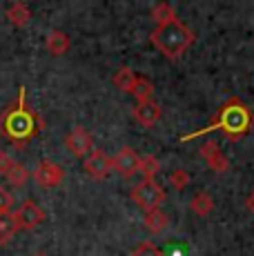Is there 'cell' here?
<instances>
[{
	"instance_id": "cell-1",
	"label": "cell",
	"mask_w": 254,
	"mask_h": 256,
	"mask_svg": "<svg viewBox=\"0 0 254 256\" xmlns=\"http://www.w3.org/2000/svg\"><path fill=\"white\" fill-rule=\"evenodd\" d=\"M252 127V112L248 110V105L243 100H238V98H230L226 105L221 107V112H218V116L214 118L212 125L203 127V130L194 132V134L185 136V140H192V138H198L201 134H210V132L214 130H221L223 134H228L230 138H241V136H246L248 132H250Z\"/></svg>"
},
{
	"instance_id": "cell-2",
	"label": "cell",
	"mask_w": 254,
	"mask_h": 256,
	"mask_svg": "<svg viewBox=\"0 0 254 256\" xmlns=\"http://www.w3.org/2000/svg\"><path fill=\"white\" fill-rule=\"evenodd\" d=\"M150 40H152V45L158 49L165 58L176 60V58H180L194 45L196 36H194V32L185 22L174 18V20H170L165 24H158V27L150 34Z\"/></svg>"
},
{
	"instance_id": "cell-3",
	"label": "cell",
	"mask_w": 254,
	"mask_h": 256,
	"mask_svg": "<svg viewBox=\"0 0 254 256\" xmlns=\"http://www.w3.org/2000/svg\"><path fill=\"white\" fill-rule=\"evenodd\" d=\"M0 130L14 140H25L36 134V114L25 110V87H20L18 105L7 110L0 118Z\"/></svg>"
},
{
	"instance_id": "cell-4",
	"label": "cell",
	"mask_w": 254,
	"mask_h": 256,
	"mask_svg": "<svg viewBox=\"0 0 254 256\" xmlns=\"http://www.w3.org/2000/svg\"><path fill=\"white\" fill-rule=\"evenodd\" d=\"M132 198H134V203L138 205L140 210H145V214H148V212H154V210L160 208V203L165 200V192L156 180L143 178L134 190H132Z\"/></svg>"
},
{
	"instance_id": "cell-5",
	"label": "cell",
	"mask_w": 254,
	"mask_h": 256,
	"mask_svg": "<svg viewBox=\"0 0 254 256\" xmlns=\"http://www.w3.org/2000/svg\"><path fill=\"white\" fill-rule=\"evenodd\" d=\"M62 178H65V170L58 163H54V160H47V158L40 160L36 165V170H34V180L40 187H45V190L58 187L62 183Z\"/></svg>"
},
{
	"instance_id": "cell-6",
	"label": "cell",
	"mask_w": 254,
	"mask_h": 256,
	"mask_svg": "<svg viewBox=\"0 0 254 256\" xmlns=\"http://www.w3.org/2000/svg\"><path fill=\"white\" fill-rule=\"evenodd\" d=\"M82 167H85V172L92 178L102 180L114 170V163H112V156H107L102 150H92L90 154L85 156V160H82Z\"/></svg>"
},
{
	"instance_id": "cell-7",
	"label": "cell",
	"mask_w": 254,
	"mask_h": 256,
	"mask_svg": "<svg viewBox=\"0 0 254 256\" xmlns=\"http://www.w3.org/2000/svg\"><path fill=\"white\" fill-rule=\"evenodd\" d=\"M42 220H45V210L38 203H34V200H25L16 212V223H18V228H22V230L38 228Z\"/></svg>"
},
{
	"instance_id": "cell-8",
	"label": "cell",
	"mask_w": 254,
	"mask_h": 256,
	"mask_svg": "<svg viewBox=\"0 0 254 256\" xmlns=\"http://www.w3.org/2000/svg\"><path fill=\"white\" fill-rule=\"evenodd\" d=\"M65 145L74 156H87L92 150H94V138H92V134L85 130V127L78 125L67 134Z\"/></svg>"
},
{
	"instance_id": "cell-9",
	"label": "cell",
	"mask_w": 254,
	"mask_h": 256,
	"mask_svg": "<svg viewBox=\"0 0 254 256\" xmlns=\"http://www.w3.org/2000/svg\"><path fill=\"white\" fill-rule=\"evenodd\" d=\"M112 163H114V170L118 172L120 176H134L136 172H138L140 156L136 154L132 147H123L116 156H112Z\"/></svg>"
},
{
	"instance_id": "cell-10",
	"label": "cell",
	"mask_w": 254,
	"mask_h": 256,
	"mask_svg": "<svg viewBox=\"0 0 254 256\" xmlns=\"http://www.w3.org/2000/svg\"><path fill=\"white\" fill-rule=\"evenodd\" d=\"M198 154L203 156V160L208 163L210 167H212L216 174H221V172H228V158H226V154L221 152V147L216 145L214 140H210V142H203L201 145V150H198Z\"/></svg>"
},
{
	"instance_id": "cell-11",
	"label": "cell",
	"mask_w": 254,
	"mask_h": 256,
	"mask_svg": "<svg viewBox=\"0 0 254 256\" xmlns=\"http://www.w3.org/2000/svg\"><path fill=\"white\" fill-rule=\"evenodd\" d=\"M134 118L143 127H154L160 118V105L154 100V98L148 102H138V105L134 107Z\"/></svg>"
},
{
	"instance_id": "cell-12",
	"label": "cell",
	"mask_w": 254,
	"mask_h": 256,
	"mask_svg": "<svg viewBox=\"0 0 254 256\" xmlns=\"http://www.w3.org/2000/svg\"><path fill=\"white\" fill-rule=\"evenodd\" d=\"M45 47H47L50 54H54V56H62V54L72 47V40L65 32H60V29H52V32L47 34Z\"/></svg>"
},
{
	"instance_id": "cell-13",
	"label": "cell",
	"mask_w": 254,
	"mask_h": 256,
	"mask_svg": "<svg viewBox=\"0 0 254 256\" xmlns=\"http://www.w3.org/2000/svg\"><path fill=\"white\" fill-rule=\"evenodd\" d=\"M143 223H145V228H148L152 234H163L165 228L170 225V218H168V214H165V212L154 210V212H148V214H145Z\"/></svg>"
},
{
	"instance_id": "cell-14",
	"label": "cell",
	"mask_w": 254,
	"mask_h": 256,
	"mask_svg": "<svg viewBox=\"0 0 254 256\" xmlns=\"http://www.w3.org/2000/svg\"><path fill=\"white\" fill-rule=\"evenodd\" d=\"M7 18H9V22L16 24V27H25V24L32 20V9H29L25 2H14L12 7L7 9Z\"/></svg>"
},
{
	"instance_id": "cell-15",
	"label": "cell",
	"mask_w": 254,
	"mask_h": 256,
	"mask_svg": "<svg viewBox=\"0 0 254 256\" xmlns=\"http://www.w3.org/2000/svg\"><path fill=\"white\" fill-rule=\"evenodd\" d=\"M190 210H192L196 216H208V214H212V210H214L212 196H210L208 192H198V194L192 198V203H190Z\"/></svg>"
},
{
	"instance_id": "cell-16",
	"label": "cell",
	"mask_w": 254,
	"mask_h": 256,
	"mask_svg": "<svg viewBox=\"0 0 254 256\" xmlns=\"http://www.w3.org/2000/svg\"><path fill=\"white\" fill-rule=\"evenodd\" d=\"M136 74L134 70H130V67H120L118 72L114 74V85L118 87L120 92H127V94H132V90H134V85H136Z\"/></svg>"
},
{
	"instance_id": "cell-17",
	"label": "cell",
	"mask_w": 254,
	"mask_h": 256,
	"mask_svg": "<svg viewBox=\"0 0 254 256\" xmlns=\"http://www.w3.org/2000/svg\"><path fill=\"white\" fill-rule=\"evenodd\" d=\"M16 232H18L16 214H12V212H2V214H0V243H7Z\"/></svg>"
},
{
	"instance_id": "cell-18",
	"label": "cell",
	"mask_w": 254,
	"mask_h": 256,
	"mask_svg": "<svg viewBox=\"0 0 254 256\" xmlns=\"http://www.w3.org/2000/svg\"><path fill=\"white\" fill-rule=\"evenodd\" d=\"M132 96H134L138 102L152 100V96H154V85H152V80H148V78L138 76V78H136L134 90H132Z\"/></svg>"
},
{
	"instance_id": "cell-19",
	"label": "cell",
	"mask_w": 254,
	"mask_h": 256,
	"mask_svg": "<svg viewBox=\"0 0 254 256\" xmlns=\"http://www.w3.org/2000/svg\"><path fill=\"white\" fill-rule=\"evenodd\" d=\"M4 176H7V183L18 190V187H25V185H27V180H29V170H27L25 165L16 163Z\"/></svg>"
},
{
	"instance_id": "cell-20",
	"label": "cell",
	"mask_w": 254,
	"mask_h": 256,
	"mask_svg": "<svg viewBox=\"0 0 254 256\" xmlns=\"http://www.w3.org/2000/svg\"><path fill=\"white\" fill-rule=\"evenodd\" d=\"M138 172L145 176V178L154 180V176L160 172V160L156 158L154 154H148V156H140V165H138Z\"/></svg>"
},
{
	"instance_id": "cell-21",
	"label": "cell",
	"mask_w": 254,
	"mask_h": 256,
	"mask_svg": "<svg viewBox=\"0 0 254 256\" xmlns=\"http://www.w3.org/2000/svg\"><path fill=\"white\" fill-rule=\"evenodd\" d=\"M152 18L158 24H165V22H170V20H174L176 18V12H174V7L172 4H168V2H158L156 7L152 9Z\"/></svg>"
},
{
	"instance_id": "cell-22",
	"label": "cell",
	"mask_w": 254,
	"mask_h": 256,
	"mask_svg": "<svg viewBox=\"0 0 254 256\" xmlns=\"http://www.w3.org/2000/svg\"><path fill=\"white\" fill-rule=\"evenodd\" d=\"M170 183H172V187L176 192H183L190 183V174L185 170H174L172 174H170Z\"/></svg>"
},
{
	"instance_id": "cell-23",
	"label": "cell",
	"mask_w": 254,
	"mask_h": 256,
	"mask_svg": "<svg viewBox=\"0 0 254 256\" xmlns=\"http://www.w3.org/2000/svg\"><path fill=\"white\" fill-rule=\"evenodd\" d=\"M132 256H163V252H160L154 243H140L138 248L132 252Z\"/></svg>"
},
{
	"instance_id": "cell-24",
	"label": "cell",
	"mask_w": 254,
	"mask_h": 256,
	"mask_svg": "<svg viewBox=\"0 0 254 256\" xmlns=\"http://www.w3.org/2000/svg\"><path fill=\"white\" fill-rule=\"evenodd\" d=\"M14 165H16V160L12 158V154L9 152H0V174H7Z\"/></svg>"
},
{
	"instance_id": "cell-25",
	"label": "cell",
	"mask_w": 254,
	"mask_h": 256,
	"mask_svg": "<svg viewBox=\"0 0 254 256\" xmlns=\"http://www.w3.org/2000/svg\"><path fill=\"white\" fill-rule=\"evenodd\" d=\"M12 203H14V196L9 194L4 187H0V214H2V212H9Z\"/></svg>"
},
{
	"instance_id": "cell-26",
	"label": "cell",
	"mask_w": 254,
	"mask_h": 256,
	"mask_svg": "<svg viewBox=\"0 0 254 256\" xmlns=\"http://www.w3.org/2000/svg\"><path fill=\"white\" fill-rule=\"evenodd\" d=\"M163 256H188V250L183 245H170L168 252H163Z\"/></svg>"
},
{
	"instance_id": "cell-27",
	"label": "cell",
	"mask_w": 254,
	"mask_h": 256,
	"mask_svg": "<svg viewBox=\"0 0 254 256\" xmlns=\"http://www.w3.org/2000/svg\"><path fill=\"white\" fill-rule=\"evenodd\" d=\"M246 208H248V210H250L252 214H254V192H252V194L246 198Z\"/></svg>"
},
{
	"instance_id": "cell-28",
	"label": "cell",
	"mask_w": 254,
	"mask_h": 256,
	"mask_svg": "<svg viewBox=\"0 0 254 256\" xmlns=\"http://www.w3.org/2000/svg\"><path fill=\"white\" fill-rule=\"evenodd\" d=\"M36 256H50V254H45V252H38Z\"/></svg>"
}]
</instances>
